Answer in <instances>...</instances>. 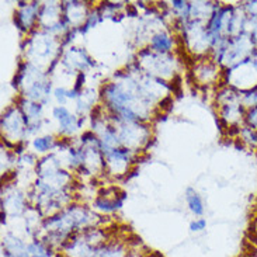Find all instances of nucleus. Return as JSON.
I'll return each mask as SVG.
<instances>
[{
    "instance_id": "1",
    "label": "nucleus",
    "mask_w": 257,
    "mask_h": 257,
    "mask_svg": "<svg viewBox=\"0 0 257 257\" xmlns=\"http://www.w3.org/2000/svg\"><path fill=\"white\" fill-rule=\"evenodd\" d=\"M239 138H240V142L244 145L257 146V131L253 128H249L246 125L240 126Z\"/></svg>"
},
{
    "instance_id": "2",
    "label": "nucleus",
    "mask_w": 257,
    "mask_h": 257,
    "mask_svg": "<svg viewBox=\"0 0 257 257\" xmlns=\"http://www.w3.org/2000/svg\"><path fill=\"white\" fill-rule=\"evenodd\" d=\"M152 45L156 51H169L172 48V40H169L166 35L159 34L153 37Z\"/></svg>"
},
{
    "instance_id": "3",
    "label": "nucleus",
    "mask_w": 257,
    "mask_h": 257,
    "mask_svg": "<svg viewBox=\"0 0 257 257\" xmlns=\"http://www.w3.org/2000/svg\"><path fill=\"white\" fill-rule=\"evenodd\" d=\"M243 122L246 126L253 128V130L257 131V105L250 107V108H246Z\"/></svg>"
},
{
    "instance_id": "4",
    "label": "nucleus",
    "mask_w": 257,
    "mask_h": 257,
    "mask_svg": "<svg viewBox=\"0 0 257 257\" xmlns=\"http://www.w3.org/2000/svg\"><path fill=\"white\" fill-rule=\"evenodd\" d=\"M188 200V205H190V209L194 212L195 215H202L204 212V207H202V201L200 198V195L197 194H191L187 197Z\"/></svg>"
},
{
    "instance_id": "5",
    "label": "nucleus",
    "mask_w": 257,
    "mask_h": 257,
    "mask_svg": "<svg viewBox=\"0 0 257 257\" xmlns=\"http://www.w3.org/2000/svg\"><path fill=\"white\" fill-rule=\"evenodd\" d=\"M52 145V138L51 137H47V138H38L35 139L34 142V146L38 149V151H47L49 146Z\"/></svg>"
},
{
    "instance_id": "6",
    "label": "nucleus",
    "mask_w": 257,
    "mask_h": 257,
    "mask_svg": "<svg viewBox=\"0 0 257 257\" xmlns=\"http://www.w3.org/2000/svg\"><path fill=\"white\" fill-rule=\"evenodd\" d=\"M205 226H207V221L205 219H197L194 222H191L190 229L193 230V232H200V230L205 229Z\"/></svg>"
},
{
    "instance_id": "7",
    "label": "nucleus",
    "mask_w": 257,
    "mask_h": 257,
    "mask_svg": "<svg viewBox=\"0 0 257 257\" xmlns=\"http://www.w3.org/2000/svg\"><path fill=\"white\" fill-rule=\"evenodd\" d=\"M52 247L49 246L48 247V250L45 251V253H42V254H35V256H31V257H52Z\"/></svg>"
},
{
    "instance_id": "8",
    "label": "nucleus",
    "mask_w": 257,
    "mask_h": 257,
    "mask_svg": "<svg viewBox=\"0 0 257 257\" xmlns=\"http://www.w3.org/2000/svg\"><path fill=\"white\" fill-rule=\"evenodd\" d=\"M254 237H256V240H251V242H253V247L257 249V233H254Z\"/></svg>"
},
{
    "instance_id": "9",
    "label": "nucleus",
    "mask_w": 257,
    "mask_h": 257,
    "mask_svg": "<svg viewBox=\"0 0 257 257\" xmlns=\"http://www.w3.org/2000/svg\"><path fill=\"white\" fill-rule=\"evenodd\" d=\"M254 225H256V226H257V219H256V222H254ZM256 233H257V229H256Z\"/></svg>"
}]
</instances>
